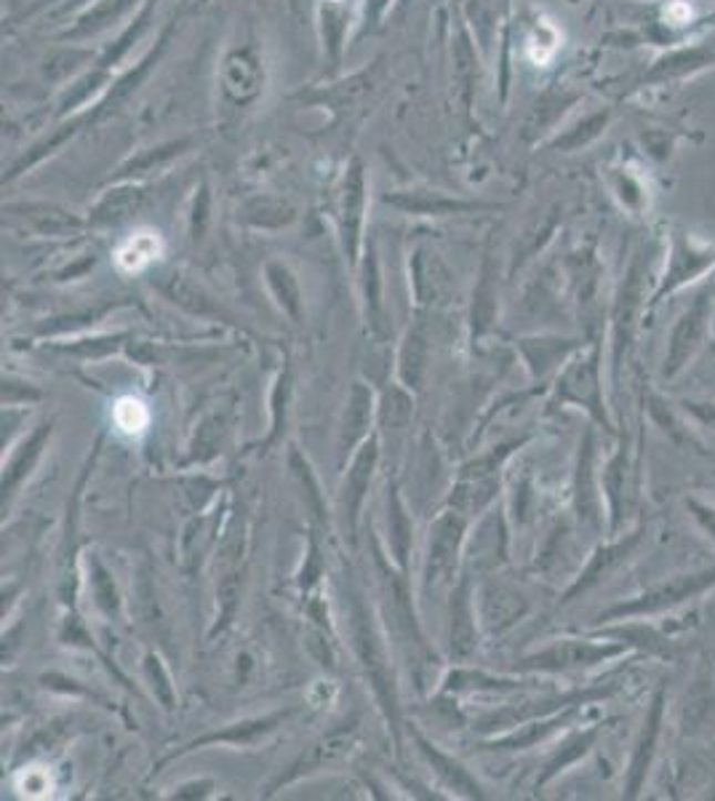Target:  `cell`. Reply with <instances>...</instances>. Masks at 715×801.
I'll use <instances>...</instances> for the list:
<instances>
[{
    "label": "cell",
    "instance_id": "obj_1",
    "mask_svg": "<svg viewBox=\"0 0 715 801\" xmlns=\"http://www.w3.org/2000/svg\"><path fill=\"white\" fill-rule=\"evenodd\" d=\"M713 588H715V567L694 569V572L675 575L671 580L657 582V586L646 588L644 594L633 596V599L612 604V607H606L599 617H595V622H599V626H606V622H620V620H648V617L673 612V609L699 599L702 594H707V590Z\"/></svg>",
    "mask_w": 715,
    "mask_h": 801
},
{
    "label": "cell",
    "instance_id": "obj_2",
    "mask_svg": "<svg viewBox=\"0 0 715 801\" xmlns=\"http://www.w3.org/2000/svg\"><path fill=\"white\" fill-rule=\"evenodd\" d=\"M711 321H713V297L711 292H699L697 297L692 300V305H688L686 311L678 315V321L673 324L671 337H667L665 345V358H662L660 366V379L671 383V379L681 377V374L692 366V361L697 358V353L707 343Z\"/></svg>",
    "mask_w": 715,
    "mask_h": 801
},
{
    "label": "cell",
    "instance_id": "obj_3",
    "mask_svg": "<svg viewBox=\"0 0 715 801\" xmlns=\"http://www.w3.org/2000/svg\"><path fill=\"white\" fill-rule=\"evenodd\" d=\"M603 369H601V343L590 345L585 356H580L566 366V372L555 385V400L559 404H574L585 409L593 423H599L606 433H614V423L603 400Z\"/></svg>",
    "mask_w": 715,
    "mask_h": 801
},
{
    "label": "cell",
    "instance_id": "obj_4",
    "mask_svg": "<svg viewBox=\"0 0 715 801\" xmlns=\"http://www.w3.org/2000/svg\"><path fill=\"white\" fill-rule=\"evenodd\" d=\"M630 652L622 641H590V639H563L542 652L529 655V658L515 662V671L521 673H566L580 671V668H595L601 662L625 658Z\"/></svg>",
    "mask_w": 715,
    "mask_h": 801
},
{
    "label": "cell",
    "instance_id": "obj_5",
    "mask_svg": "<svg viewBox=\"0 0 715 801\" xmlns=\"http://www.w3.org/2000/svg\"><path fill=\"white\" fill-rule=\"evenodd\" d=\"M644 315V262L635 257L630 262L625 281H622L620 294H616L612 307V377L614 385L620 383V374L625 361L633 351L635 334H639V321Z\"/></svg>",
    "mask_w": 715,
    "mask_h": 801
},
{
    "label": "cell",
    "instance_id": "obj_6",
    "mask_svg": "<svg viewBox=\"0 0 715 801\" xmlns=\"http://www.w3.org/2000/svg\"><path fill=\"white\" fill-rule=\"evenodd\" d=\"M667 716V692L665 689H657L654 698L648 700L644 724H641L639 738H635L633 753H630L625 780H622V793L625 799H635L641 791H644L648 772H652L654 757H657V746L662 738V727H665Z\"/></svg>",
    "mask_w": 715,
    "mask_h": 801
},
{
    "label": "cell",
    "instance_id": "obj_7",
    "mask_svg": "<svg viewBox=\"0 0 715 801\" xmlns=\"http://www.w3.org/2000/svg\"><path fill=\"white\" fill-rule=\"evenodd\" d=\"M644 537H646V524L641 521L639 527L627 531V535H616L612 537V543L599 545V548L593 550V556H590V561L585 564V569H582L580 577L574 580V586L563 594V604L580 599V596H585L590 590L603 586V582H606L609 577L627 561V558H633L635 550L644 545Z\"/></svg>",
    "mask_w": 715,
    "mask_h": 801
},
{
    "label": "cell",
    "instance_id": "obj_8",
    "mask_svg": "<svg viewBox=\"0 0 715 801\" xmlns=\"http://www.w3.org/2000/svg\"><path fill=\"white\" fill-rule=\"evenodd\" d=\"M599 442L595 430L582 433L580 455H576V478H574V505L582 527L601 531L603 529V491L599 476Z\"/></svg>",
    "mask_w": 715,
    "mask_h": 801
},
{
    "label": "cell",
    "instance_id": "obj_9",
    "mask_svg": "<svg viewBox=\"0 0 715 801\" xmlns=\"http://www.w3.org/2000/svg\"><path fill=\"white\" fill-rule=\"evenodd\" d=\"M353 609H356V641H358V652L360 660H364L366 673H369L374 692H377L379 702H382L385 713L390 716L392 721V730L398 727V708H396V685H392V676L390 668H387L382 647L377 645V636H374L369 617H366L364 607L360 601H353Z\"/></svg>",
    "mask_w": 715,
    "mask_h": 801
},
{
    "label": "cell",
    "instance_id": "obj_10",
    "mask_svg": "<svg viewBox=\"0 0 715 801\" xmlns=\"http://www.w3.org/2000/svg\"><path fill=\"white\" fill-rule=\"evenodd\" d=\"M715 265V252L713 249H699L694 246L686 235H673V252H671V265H667L665 278L657 292L652 297V307L660 305L662 300L671 297V294L684 288L692 281H697L702 273H707Z\"/></svg>",
    "mask_w": 715,
    "mask_h": 801
},
{
    "label": "cell",
    "instance_id": "obj_11",
    "mask_svg": "<svg viewBox=\"0 0 715 801\" xmlns=\"http://www.w3.org/2000/svg\"><path fill=\"white\" fill-rule=\"evenodd\" d=\"M462 535H464V518L457 514H443L436 524H432L428 569H425L428 588L443 586V582L451 577V572H454Z\"/></svg>",
    "mask_w": 715,
    "mask_h": 801
},
{
    "label": "cell",
    "instance_id": "obj_12",
    "mask_svg": "<svg viewBox=\"0 0 715 801\" xmlns=\"http://www.w3.org/2000/svg\"><path fill=\"white\" fill-rule=\"evenodd\" d=\"M595 639H614L627 645L635 652L646 655V658H671L673 639L665 628L652 626L648 620H620L614 626H601L595 630Z\"/></svg>",
    "mask_w": 715,
    "mask_h": 801
},
{
    "label": "cell",
    "instance_id": "obj_13",
    "mask_svg": "<svg viewBox=\"0 0 715 801\" xmlns=\"http://www.w3.org/2000/svg\"><path fill=\"white\" fill-rule=\"evenodd\" d=\"M644 412L646 417L652 419L654 428L665 438H671L675 446H684V449L694 452L702 449V442L697 438V433L692 430V425H688L692 419L684 415V409L671 404L660 391H654V387L648 385L644 387Z\"/></svg>",
    "mask_w": 715,
    "mask_h": 801
},
{
    "label": "cell",
    "instance_id": "obj_14",
    "mask_svg": "<svg viewBox=\"0 0 715 801\" xmlns=\"http://www.w3.org/2000/svg\"><path fill=\"white\" fill-rule=\"evenodd\" d=\"M630 446L622 442L616 446L614 457L609 459L606 468L601 476L603 500H606L609 510V535L616 537L622 531V521H625L627 510V470H630Z\"/></svg>",
    "mask_w": 715,
    "mask_h": 801
},
{
    "label": "cell",
    "instance_id": "obj_15",
    "mask_svg": "<svg viewBox=\"0 0 715 801\" xmlns=\"http://www.w3.org/2000/svg\"><path fill=\"white\" fill-rule=\"evenodd\" d=\"M364 209H366V176L360 163L356 161L350 172L345 176L343 187V241L347 257L356 262L358 257V239L360 225H364Z\"/></svg>",
    "mask_w": 715,
    "mask_h": 801
},
{
    "label": "cell",
    "instance_id": "obj_16",
    "mask_svg": "<svg viewBox=\"0 0 715 801\" xmlns=\"http://www.w3.org/2000/svg\"><path fill=\"white\" fill-rule=\"evenodd\" d=\"M353 732H356V724H345V727H339V730H334L331 734H326V738H320L318 743L307 748V751L302 753V757L294 761L292 767H288V772L273 785V791L280 783H292V780L302 778V774L315 772V770H320V767L337 761L343 753H347V748H350Z\"/></svg>",
    "mask_w": 715,
    "mask_h": 801
},
{
    "label": "cell",
    "instance_id": "obj_17",
    "mask_svg": "<svg viewBox=\"0 0 715 801\" xmlns=\"http://www.w3.org/2000/svg\"><path fill=\"white\" fill-rule=\"evenodd\" d=\"M585 343L580 339H555V337H540V339H521L523 358H527L529 369L534 377H544L561 366V361H566L574 353H580Z\"/></svg>",
    "mask_w": 715,
    "mask_h": 801
},
{
    "label": "cell",
    "instance_id": "obj_18",
    "mask_svg": "<svg viewBox=\"0 0 715 801\" xmlns=\"http://www.w3.org/2000/svg\"><path fill=\"white\" fill-rule=\"evenodd\" d=\"M576 708L580 706L566 708V711L553 713V716H544V719H531V721H527V724H518V732L504 734V738L489 743V748L491 751H521V748L537 746L540 740L548 738V734H553L555 730H561L563 724H569V721L574 719Z\"/></svg>",
    "mask_w": 715,
    "mask_h": 801
},
{
    "label": "cell",
    "instance_id": "obj_19",
    "mask_svg": "<svg viewBox=\"0 0 715 801\" xmlns=\"http://www.w3.org/2000/svg\"><path fill=\"white\" fill-rule=\"evenodd\" d=\"M144 203V190L126 185V187H118L104 193V199L96 203L94 212H91V225H100V227H110V225H121L126 222L129 216H134L142 209Z\"/></svg>",
    "mask_w": 715,
    "mask_h": 801
},
{
    "label": "cell",
    "instance_id": "obj_20",
    "mask_svg": "<svg viewBox=\"0 0 715 801\" xmlns=\"http://www.w3.org/2000/svg\"><path fill=\"white\" fill-rule=\"evenodd\" d=\"M601 732H603V724H595V727H590V730L574 732L572 738H569L566 743H563V746L559 748V751H555V757L548 761V767H544V772L540 774V780H537V788L548 785L550 780L559 778V774H561L563 770H569V767L576 764V761L585 759L588 753L595 748V743H599Z\"/></svg>",
    "mask_w": 715,
    "mask_h": 801
},
{
    "label": "cell",
    "instance_id": "obj_21",
    "mask_svg": "<svg viewBox=\"0 0 715 801\" xmlns=\"http://www.w3.org/2000/svg\"><path fill=\"white\" fill-rule=\"evenodd\" d=\"M374 463H377V442H371L360 449V455L353 463L350 473H347V484H345V503H347V516H350V529L356 531L358 524V510L360 503H364L366 489H369L371 481V470Z\"/></svg>",
    "mask_w": 715,
    "mask_h": 801
},
{
    "label": "cell",
    "instance_id": "obj_22",
    "mask_svg": "<svg viewBox=\"0 0 715 801\" xmlns=\"http://www.w3.org/2000/svg\"><path fill=\"white\" fill-rule=\"evenodd\" d=\"M286 711L284 713H273L267 716V719H257V721H246V724H235L229 727V730L225 732H212V734H203V738L193 740L185 751H193V748H203L208 743H233V746H254L257 743L259 738H265L267 732H273L275 727L280 724V721L286 719Z\"/></svg>",
    "mask_w": 715,
    "mask_h": 801
},
{
    "label": "cell",
    "instance_id": "obj_23",
    "mask_svg": "<svg viewBox=\"0 0 715 801\" xmlns=\"http://www.w3.org/2000/svg\"><path fill=\"white\" fill-rule=\"evenodd\" d=\"M371 423V391L364 387L360 383L353 385L350 398H347V412H345V423H343V438H339V446L343 452L353 449L360 438L366 436Z\"/></svg>",
    "mask_w": 715,
    "mask_h": 801
},
{
    "label": "cell",
    "instance_id": "obj_24",
    "mask_svg": "<svg viewBox=\"0 0 715 801\" xmlns=\"http://www.w3.org/2000/svg\"><path fill=\"white\" fill-rule=\"evenodd\" d=\"M417 743H419V748H422L425 757H428L432 770H436L446 780V785H451L454 791L462 793V797H470V799H481L483 797L481 788H478L476 780H472L470 774L462 770V764H459V761L443 757V753L438 751L436 746H430L428 740L422 738V734H417Z\"/></svg>",
    "mask_w": 715,
    "mask_h": 801
},
{
    "label": "cell",
    "instance_id": "obj_25",
    "mask_svg": "<svg viewBox=\"0 0 715 801\" xmlns=\"http://www.w3.org/2000/svg\"><path fill=\"white\" fill-rule=\"evenodd\" d=\"M497 489H500V481H497L494 473H489V476H464L457 484L454 495H451V505L459 514H478V510H483L494 500Z\"/></svg>",
    "mask_w": 715,
    "mask_h": 801
},
{
    "label": "cell",
    "instance_id": "obj_26",
    "mask_svg": "<svg viewBox=\"0 0 715 801\" xmlns=\"http://www.w3.org/2000/svg\"><path fill=\"white\" fill-rule=\"evenodd\" d=\"M259 70L254 59H248V51H235L225 62V91L235 102H246L248 97L257 94Z\"/></svg>",
    "mask_w": 715,
    "mask_h": 801
},
{
    "label": "cell",
    "instance_id": "obj_27",
    "mask_svg": "<svg viewBox=\"0 0 715 801\" xmlns=\"http://www.w3.org/2000/svg\"><path fill=\"white\" fill-rule=\"evenodd\" d=\"M411 284H415L417 305L422 307L430 305V302L441 294V288L446 284V273L436 254L419 249L415 254V278H411Z\"/></svg>",
    "mask_w": 715,
    "mask_h": 801
},
{
    "label": "cell",
    "instance_id": "obj_28",
    "mask_svg": "<svg viewBox=\"0 0 715 801\" xmlns=\"http://www.w3.org/2000/svg\"><path fill=\"white\" fill-rule=\"evenodd\" d=\"M387 203H392V206L404 209V212L411 214H454V212H472V209H478V203L451 201L443 199V195H430V193L390 195Z\"/></svg>",
    "mask_w": 715,
    "mask_h": 801
},
{
    "label": "cell",
    "instance_id": "obj_29",
    "mask_svg": "<svg viewBox=\"0 0 715 801\" xmlns=\"http://www.w3.org/2000/svg\"><path fill=\"white\" fill-rule=\"evenodd\" d=\"M131 6H136V0H100V3H96L94 9H89L86 14L81 17V22L68 32V38H89L108 30L110 24H115L118 19L126 14Z\"/></svg>",
    "mask_w": 715,
    "mask_h": 801
},
{
    "label": "cell",
    "instance_id": "obj_30",
    "mask_svg": "<svg viewBox=\"0 0 715 801\" xmlns=\"http://www.w3.org/2000/svg\"><path fill=\"white\" fill-rule=\"evenodd\" d=\"M472 647H476V628H472V615H470V582L462 580V586L457 588V599H454L451 652L464 658V655L472 652Z\"/></svg>",
    "mask_w": 715,
    "mask_h": 801
},
{
    "label": "cell",
    "instance_id": "obj_31",
    "mask_svg": "<svg viewBox=\"0 0 715 801\" xmlns=\"http://www.w3.org/2000/svg\"><path fill=\"white\" fill-rule=\"evenodd\" d=\"M523 601L521 596L510 594L508 588L489 586L487 594H483V615H487V622L491 630H500L510 622H515L521 617Z\"/></svg>",
    "mask_w": 715,
    "mask_h": 801
},
{
    "label": "cell",
    "instance_id": "obj_32",
    "mask_svg": "<svg viewBox=\"0 0 715 801\" xmlns=\"http://www.w3.org/2000/svg\"><path fill=\"white\" fill-rule=\"evenodd\" d=\"M163 292H166L174 302H180L182 307H187L190 313L222 315V307L214 305L201 286L190 284V281L182 278V275H168V281L163 284Z\"/></svg>",
    "mask_w": 715,
    "mask_h": 801
},
{
    "label": "cell",
    "instance_id": "obj_33",
    "mask_svg": "<svg viewBox=\"0 0 715 801\" xmlns=\"http://www.w3.org/2000/svg\"><path fill=\"white\" fill-rule=\"evenodd\" d=\"M428 339H425L422 326H415L406 337V345L401 351V377L409 387H417L419 379H422L425 369V351H428Z\"/></svg>",
    "mask_w": 715,
    "mask_h": 801
},
{
    "label": "cell",
    "instance_id": "obj_34",
    "mask_svg": "<svg viewBox=\"0 0 715 801\" xmlns=\"http://www.w3.org/2000/svg\"><path fill=\"white\" fill-rule=\"evenodd\" d=\"M267 281H270L275 297L284 305V311L292 313V318H299V286L284 262H270L267 265Z\"/></svg>",
    "mask_w": 715,
    "mask_h": 801
},
{
    "label": "cell",
    "instance_id": "obj_35",
    "mask_svg": "<svg viewBox=\"0 0 715 801\" xmlns=\"http://www.w3.org/2000/svg\"><path fill=\"white\" fill-rule=\"evenodd\" d=\"M49 433H51V425H41V428L32 433L30 442L22 446V452H19V455L14 457V463L9 465V473H6V478H3V495H9V491L17 487L19 478L24 476V470L35 463V457L41 455V446L45 438H49Z\"/></svg>",
    "mask_w": 715,
    "mask_h": 801
},
{
    "label": "cell",
    "instance_id": "obj_36",
    "mask_svg": "<svg viewBox=\"0 0 715 801\" xmlns=\"http://www.w3.org/2000/svg\"><path fill=\"white\" fill-rule=\"evenodd\" d=\"M246 222L257 227H280L288 225L294 220V212L286 206V203H275V201H254L246 206L244 214Z\"/></svg>",
    "mask_w": 715,
    "mask_h": 801
},
{
    "label": "cell",
    "instance_id": "obj_37",
    "mask_svg": "<svg viewBox=\"0 0 715 801\" xmlns=\"http://www.w3.org/2000/svg\"><path fill=\"white\" fill-rule=\"evenodd\" d=\"M411 396L401 387H390L385 393V406H382V423L387 430H404L411 419Z\"/></svg>",
    "mask_w": 715,
    "mask_h": 801
},
{
    "label": "cell",
    "instance_id": "obj_38",
    "mask_svg": "<svg viewBox=\"0 0 715 801\" xmlns=\"http://www.w3.org/2000/svg\"><path fill=\"white\" fill-rule=\"evenodd\" d=\"M390 543L392 550H396V558L406 567V554H409V543H411V524L406 521L404 505L398 500L396 489H392L390 495Z\"/></svg>",
    "mask_w": 715,
    "mask_h": 801
},
{
    "label": "cell",
    "instance_id": "obj_39",
    "mask_svg": "<svg viewBox=\"0 0 715 801\" xmlns=\"http://www.w3.org/2000/svg\"><path fill=\"white\" fill-rule=\"evenodd\" d=\"M22 212L28 220L35 222L41 233H62V230L81 227V220L59 212V209H54V206H24Z\"/></svg>",
    "mask_w": 715,
    "mask_h": 801
},
{
    "label": "cell",
    "instance_id": "obj_40",
    "mask_svg": "<svg viewBox=\"0 0 715 801\" xmlns=\"http://www.w3.org/2000/svg\"><path fill=\"white\" fill-rule=\"evenodd\" d=\"M382 294H379V273H377V260H374V252H369V260H366V313H369L371 329L382 332Z\"/></svg>",
    "mask_w": 715,
    "mask_h": 801
},
{
    "label": "cell",
    "instance_id": "obj_41",
    "mask_svg": "<svg viewBox=\"0 0 715 801\" xmlns=\"http://www.w3.org/2000/svg\"><path fill=\"white\" fill-rule=\"evenodd\" d=\"M688 516L694 518V524L705 531V537H711L715 543V505L699 500V497H688L686 500Z\"/></svg>",
    "mask_w": 715,
    "mask_h": 801
},
{
    "label": "cell",
    "instance_id": "obj_42",
    "mask_svg": "<svg viewBox=\"0 0 715 801\" xmlns=\"http://www.w3.org/2000/svg\"><path fill=\"white\" fill-rule=\"evenodd\" d=\"M491 315H494V288H491L489 267H487V271H483L481 292H478V300H476V311H472V318L478 321V332L489 324Z\"/></svg>",
    "mask_w": 715,
    "mask_h": 801
},
{
    "label": "cell",
    "instance_id": "obj_43",
    "mask_svg": "<svg viewBox=\"0 0 715 801\" xmlns=\"http://www.w3.org/2000/svg\"><path fill=\"white\" fill-rule=\"evenodd\" d=\"M678 406L694 425L715 430V400H681Z\"/></svg>",
    "mask_w": 715,
    "mask_h": 801
},
{
    "label": "cell",
    "instance_id": "obj_44",
    "mask_svg": "<svg viewBox=\"0 0 715 801\" xmlns=\"http://www.w3.org/2000/svg\"><path fill=\"white\" fill-rule=\"evenodd\" d=\"M219 436H222V419L219 417H212L203 423V428H198V449L201 457H212L216 452V446H219Z\"/></svg>",
    "mask_w": 715,
    "mask_h": 801
},
{
    "label": "cell",
    "instance_id": "obj_45",
    "mask_svg": "<svg viewBox=\"0 0 715 801\" xmlns=\"http://www.w3.org/2000/svg\"><path fill=\"white\" fill-rule=\"evenodd\" d=\"M123 337H102V339H86V343H78V345H70L68 351L72 353H81V356H89V358H100V356H108V353L118 351V343H121Z\"/></svg>",
    "mask_w": 715,
    "mask_h": 801
},
{
    "label": "cell",
    "instance_id": "obj_46",
    "mask_svg": "<svg viewBox=\"0 0 715 801\" xmlns=\"http://www.w3.org/2000/svg\"><path fill=\"white\" fill-rule=\"evenodd\" d=\"M147 676L153 679V689L157 692V698L166 702V708H174V694H172V685H168L166 673H163V666L157 658H147Z\"/></svg>",
    "mask_w": 715,
    "mask_h": 801
},
{
    "label": "cell",
    "instance_id": "obj_47",
    "mask_svg": "<svg viewBox=\"0 0 715 801\" xmlns=\"http://www.w3.org/2000/svg\"><path fill=\"white\" fill-rule=\"evenodd\" d=\"M94 582H96V596H100V604L108 612H113L115 609V590H113V582L108 580V575L102 572L100 564H94Z\"/></svg>",
    "mask_w": 715,
    "mask_h": 801
}]
</instances>
